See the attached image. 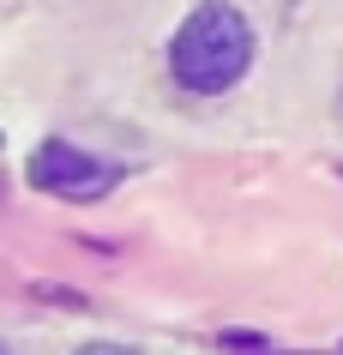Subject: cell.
Returning <instances> with one entry per match:
<instances>
[{"instance_id": "6da1fadb", "label": "cell", "mask_w": 343, "mask_h": 355, "mask_svg": "<svg viewBox=\"0 0 343 355\" xmlns=\"http://www.w3.org/2000/svg\"><path fill=\"white\" fill-rule=\"evenodd\" d=\"M253 19L235 6V0H205V6H193L181 31L169 37V73L181 91L193 96H223L229 85H241L253 67Z\"/></svg>"}, {"instance_id": "7a4b0ae2", "label": "cell", "mask_w": 343, "mask_h": 355, "mask_svg": "<svg viewBox=\"0 0 343 355\" xmlns=\"http://www.w3.org/2000/svg\"><path fill=\"white\" fill-rule=\"evenodd\" d=\"M24 181L37 193H55L67 205H96V199H109L121 187V168L91 157L85 145H67V139H42L30 150V163H24Z\"/></svg>"}, {"instance_id": "3957f363", "label": "cell", "mask_w": 343, "mask_h": 355, "mask_svg": "<svg viewBox=\"0 0 343 355\" xmlns=\"http://www.w3.org/2000/svg\"><path fill=\"white\" fill-rule=\"evenodd\" d=\"M223 349H235V355H277L259 331H223Z\"/></svg>"}, {"instance_id": "277c9868", "label": "cell", "mask_w": 343, "mask_h": 355, "mask_svg": "<svg viewBox=\"0 0 343 355\" xmlns=\"http://www.w3.org/2000/svg\"><path fill=\"white\" fill-rule=\"evenodd\" d=\"M78 355H139V349H127V343H85Z\"/></svg>"}]
</instances>
